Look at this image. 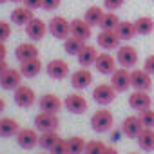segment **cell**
<instances>
[{"label": "cell", "mask_w": 154, "mask_h": 154, "mask_svg": "<svg viewBox=\"0 0 154 154\" xmlns=\"http://www.w3.org/2000/svg\"><path fill=\"white\" fill-rule=\"evenodd\" d=\"M112 125H114V116L109 109L102 107L98 109L93 116H91V127L94 132H107V131H112Z\"/></svg>", "instance_id": "cell-1"}, {"label": "cell", "mask_w": 154, "mask_h": 154, "mask_svg": "<svg viewBox=\"0 0 154 154\" xmlns=\"http://www.w3.org/2000/svg\"><path fill=\"white\" fill-rule=\"evenodd\" d=\"M116 93H118V91H116L111 84H98V85L93 89V100H94L98 105L105 107V105H109V103L114 102Z\"/></svg>", "instance_id": "cell-2"}, {"label": "cell", "mask_w": 154, "mask_h": 154, "mask_svg": "<svg viewBox=\"0 0 154 154\" xmlns=\"http://www.w3.org/2000/svg\"><path fill=\"white\" fill-rule=\"evenodd\" d=\"M49 27V33L54 36V38H60V40H65L67 36H71V22L63 17H53L47 24Z\"/></svg>", "instance_id": "cell-3"}, {"label": "cell", "mask_w": 154, "mask_h": 154, "mask_svg": "<svg viewBox=\"0 0 154 154\" xmlns=\"http://www.w3.org/2000/svg\"><path fill=\"white\" fill-rule=\"evenodd\" d=\"M13 98H15V103H17L18 107H22V109H29V107H33L35 102H36V93L33 91V87L22 84V85H18V87L15 89Z\"/></svg>", "instance_id": "cell-4"}, {"label": "cell", "mask_w": 154, "mask_h": 154, "mask_svg": "<svg viewBox=\"0 0 154 154\" xmlns=\"http://www.w3.org/2000/svg\"><path fill=\"white\" fill-rule=\"evenodd\" d=\"M152 74L145 69H132L131 71V87L134 91H149L152 87Z\"/></svg>", "instance_id": "cell-5"}, {"label": "cell", "mask_w": 154, "mask_h": 154, "mask_svg": "<svg viewBox=\"0 0 154 154\" xmlns=\"http://www.w3.org/2000/svg\"><path fill=\"white\" fill-rule=\"evenodd\" d=\"M116 60L122 67L131 69L138 63V51L132 45H120L116 49Z\"/></svg>", "instance_id": "cell-6"}, {"label": "cell", "mask_w": 154, "mask_h": 154, "mask_svg": "<svg viewBox=\"0 0 154 154\" xmlns=\"http://www.w3.org/2000/svg\"><path fill=\"white\" fill-rule=\"evenodd\" d=\"M96 42H98V45H100L102 49H105V51H114V49H118V47H120L122 38L118 36V33H116V31L102 29V31L98 33V36H96Z\"/></svg>", "instance_id": "cell-7"}, {"label": "cell", "mask_w": 154, "mask_h": 154, "mask_svg": "<svg viewBox=\"0 0 154 154\" xmlns=\"http://www.w3.org/2000/svg\"><path fill=\"white\" fill-rule=\"evenodd\" d=\"M63 107L69 112H72V114H84L87 111V100L80 93H72V94H67L65 96Z\"/></svg>", "instance_id": "cell-8"}, {"label": "cell", "mask_w": 154, "mask_h": 154, "mask_svg": "<svg viewBox=\"0 0 154 154\" xmlns=\"http://www.w3.org/2000/svg\"><path fill=\"white\" fill-rule=\"evenodd\" d=\"M58 125H60V120H58V116L54 112H44L42 111L40 114L35 116V127L40 132H44V131H56Z\"/></svg>", "instance_id": "cell-9"}, {"label": "cell", "mask_w": 154, "mask_h": 154, "mask_svg": "<svg viewBox=\"0 0 154 154\" xmlns=\"http://www.w3.org/2000/svg\"><path fill=\"white\" fill-rule=\"evenodd\" d=\"M111 85H112L118 93H125V91L131 87V71L125 69V67L116 69V71L111 74Z\"/></svg>", "instance_id": "cell-10"}, {"label": "cell", "mask_w": 154, "mask_h": 154, "mask_svg": "<svg viewBox=\"0 0 154 154\" xmlns=\"http://www.w3.org/2000/svg\"><path fill=\"white\" fill-rule=\"evenodd\" d=\"M45 71L53 80H63V78L69 76V63L65 60H62V58H54V60H51L47 63Z\"/></svg>", "instance_id": "cell-11"}, {"label": "cell", "mask_w": 154, "mask_h": 154, "mask_svg": "<svg viewBox=\"0 0 154 154\" xmlns=\"http://www.w3.org/2000/svg\"><path fill=\"white\" fill-rule=\"evenodd\" d=\"M18 85H22V72L20 69H8L2 76H0V87L6 91H15Z\"/></svg>", "instance_id": "cell-12"}, {"label": "cell", "mask_w": 154, "mask_h": 154, "mask_svg": "<svg viewBox=\"0 0 154 154\" xmlns=\"http://www.w3.org/2000/svg\"><path fill=\"white\" fill-rule=\"evenodd\" d=\"M116 63H118L116 56H112L109 53H100L98 58H96V62H94V67H96V71L100 74H112L118 69Z\"/></svg>", "instance_id": "cell-13"}, {"label": "cell", "mask_w": 154, "mask_h": 154, "mask_svg": "<svg viewBox=\"0 0 154 154\" xmlns=\"http://www.w3.org/2000/svg\"><path fill=\"white\" fill-rule=\"evenodd\" d=\"M26 33H27V36L31 38V40H35V42H38V40H42L47 33H49V27H47V24L42 20V18H33L27 26H26Z\"/></svg>", "instance_id": "cell-14"}, {"label": "cell", "mask_w": 154, "mask_h": 154, "mask_svg": "<svg viewBox=\"0 0 154 154\" xmlns=\"http://www.w3.org/2000/svg\"><path fill=\"white\" fill-rule=\"evenodd\" d=\"M91 84H93V72H91L87 67H82V69L74 71V72L71 74V85H72L74 89L82 91V89L89 87Z\"/></svg>", "instance_id": "cell-15"}, {"label": "cell", "mask_w": 154, "mask_h": 154, "mask_svg": "<svg viewBox=\"0 0 154 154\" xmlns=\"http://www.w3.org/2000/svg\"><path fill=\"white\" fill-rule=\"evenodd\" d=\"M145 127H143V123H141V120H140V116H127L123 122H122V131H123V134L127 136V138H138L140 136V132L143 131Z\"/></svg>", "instance_id": "cell-16"}, {"label": "cell", "mask_w": 154, "mask_h": 154, "mask_svg": "<svg viewBox=\"0 0 154 154\" xmlns=\"http://www.w3.org/2000/svg\"><path fill=\"white\" fill-rule=\"evenodd\" d=\"M38 138H40V134H36L35 129H20L18 134H17V143L22 149L29 150V149L38 145Z\"/></svg>", "instance_id": "cell-17"}, {"label": "cell", "mask_w": 154, "mask_h": 154, "mask_svg": "<svg viewBox=\"0 0 154 154\" xmlns=\"http://www.w3.org/2000/svg\"><path fill=\"white\" fill-rule=\"evenodd\" d=\"M150 103H152V100L149 96V91H132V94L129 96L131 109H134L138 112L143 111V109H147V107H150Z\"/></svg>", "instance_id": "cell-18"}, {"label": "cell", "mask_w": 154, "mask_h": 154, "mask_svg": "<svg viewBox=\"0 0 154 154\" xmlns=\"http://www.w3.org/2000/svg\"><path fill=\"white\" fill-rule=\"evenodd\" d=\"M38 105L44 112H58L62 107H63V102L56 96V94H44L40 100H38Z\"/></svg>", "instance_id": "cell-19"}, {"label": "cell", "mask_w": 154, "mask_h": 154, "mask_svg": "<svg viewBox=\"0 0 154 154\" xmlns=\"http://www.w3.org/2000/svg\"><path fill=\"white\" fill-rule=\"evenodd\" d=\"M15 56L18 62H26L31 58H38V47L33 42H24L15 49Z\"/></svg>", "instance_id": "cell-20"}, {"label": "cell", "mask_w": 154, "mask_h": 154, "mask_svg": "<svg viewBox=\"0 0 154 154\" xmlns=\"http://www.w3.org/2000/svg\"><path fill=\"white\" fill-rule=\"evenodd\" d=\"M91 29L93 27L84 18H74V20H71V35L76 36V38H82V40L91 38Z\"/></svg>", "instance_id": "cell-21"}, {"label": "cell", "mask_w": 154, "mask_h": 154, "mask_svg": "<svg viewBox=\"0 0 154 154\" xmlns=\"http://www.w3.org/2000/svg\"><path fill=\"white\" fill-rule=\"evenodd\" d=\"M98 54H100V53L96 51L94 45H87V44H85V47H84L78 54H76V58H78V63H80L82 67H91V65H94Z\"/></svg>", "instance_id": "cell-22"}, {"label": "cell", "mask_w": 154, "mask_h": 154, "mask_svg": "<svg viewBox=\"0 0 154 154\" xmlns=\"http://www.w3.org/2000/svg\"><path fill=\"white\" fill-rule=\"evenodd\" d=\"M42 71V62L40 58H31V60H26V62H20V72L26 78H35L38 76Z\"/></svg>", "instance_id": "cell-23"}, {"label": "cell", "mask_w": 154, "mask_h": 154, "mask_svg": "<svg viewBox=\"0 0 154 154\" xmlns=\"http://www.w3.org/2000/svg\"><path fill=\"white\" fill-rule=\"evenodd\" d=\"M20 131V125L15 118H9V116H4L0 118V136L2 138H11V136H17Z\"/></svg>", "instance_id": "cell-24"}, {"label": "cell", "mask_w": 154, "mask_h": 154, "mask_svg": "<svg viewBox=\"0 0 154 154\" xmlns=\"http://www.w3.org/2000/svg\"><path fill=\"white\" fill-rule=\"evenodd\" d=\"M33 18H35L33 9H29L26 6L24 8H15L13 13H11V22L17 24V26H27Z\"/></svg>", "instance_id": "cell-25"}, {"label": "cell", "mask_w": 154, "mask_h": 154, "mask_svg": "<svg viewBox=\"0 0 154 154\" xmlns=\"http://www.w3.org/2000/svg\"><path fill=\"white\" fill-rule=\"evenodd\" d=\"M136 141H138V145H140L141 150L152 152V150H154V129L145 127V129L140 132V136L136 138Z\"/></svg>", "instance_id": "cell-26"}, {"label": "cell", "mask_w": 154, "mask_h": 154, "mask_svg": "<svg viewBox=\"0 0 154 154\" xmlns=\"http://www.w3.org/2000/svg\"><path fill=\"white\" fill-rule=\"evenodd\" d=\"M85 47V40H82V38H76V36H67L65 40H63V49H65V53L67 54H72V56H76L82 49Z\"/></svg>", "instance_id": "cell-27"}, {"label": "cell", "mask_w": 154, "mask_h": 154, "mask_svg": "<svg viewBox=\"0 0 154 154\" xmlns=\"http://www.w3.org/2000/svg\"><path fill=\"white\" fill-rule=\"evenodd\" d=\"M103 15H105V11H103L100 6H93V8H89V9L85 11L84 20H85L91 27H94V26H100V22H102Z\"/></svg>", "instance_id": "cell-28"}, {"label": "cell", "mask_w": 154, "mask_h": 154, "mask_svg": "<svg viewBox=\"0 0 154 154\" xmlns=\"http://www.w3.org/2000/svg\"><path fill=\"white\" fill-rule=\"evenodd\" d=\"M134 27H136V35H150L154 31V20L150 17H140L136 22H134Z\"/></svg>", "instance_id": "cell-29"}, {"label": "cell", "mask_w": 154, "mask_h": 154, "mask_svg": "<svg viewBox=\"0 0 154 154\" xmlns=\"http://www.w3.org/2000/svg\"><path fill=\"white\" fill-rule=\"evenodd\" d=\"M116 33L122 40H131L136 36V27H134V22H129V20H122L116 27Z\"/></svg>", "instance_id": "cell-30"}, {"label": "cell", "mask_w": 154, "mask_h": 154, "mask_svg": "<svg viewBox=\"0 0 154 154\" xmlns=\"http://www.w3.org/2000/svg\"><path fill=\"white\" fill-rule=\"evenodd\" d=\"M60 140V136H58V132L56 131H44V132H40V138H38V145L44 149V150H49L56 141Z\"/></svg>", "instance_id": "cell-31"}, {"label": "cell", "mask_w": 154, "mask_h": 154, "mask_svg": "<svg viewBox=\"0 0 154 154\" xmlns=\"http://www.w3.org/2000/svg\"><path fill=\"white\" fill-rule=\"evenodd\" d=\"M85 145H87V141L82 136H72V138L67 140L69 154H84L85 152Z\"/></svg>", "instance_id": "cell-32"}, {"label": "cell", "mask_w": 154, "mask_h": 154, "mask_svg": "<svg viewBox=\"0 0 154 154\" xmlns=\"http://www.w3.org/2000/svg\"><path fill=\"white\" fill-rule=\"evenodd\" d=\"M122 20L118 18V15L114 13V11H107L105 15H103V18H102V22H100V27L102 29H111V31H116V27H118V24H120Z\"/></svg>", "instance_id": "cell-33"}, {"label": "cell", "mask_w": 154, "mask_h": 154, "mask_svg": "<svg viewBox=\"0 0 154 154\" xmlns=\"http://www.w3.org/2000/svg\"><path fill=\"white\" fill-rule=\"evenodd\" d=\"M105 147H107V145H105L103 141H100V140H91V141H87L84 154H103Z\"/></svg>", "instance_id": "cell-34"}, {"label": "cell", "mask_w": 154, "mask_h": 154, "mask_svg": "<svg viewBox=\"0 0 154 154\" xmlns=\"http://www.w3.org/2000/svg\"><path fill=\"white\" fill-rule=\"evenodd\" d=\"M138 116H140V120H141L143 127H150V129H154V111H152L150 107H147V109L140 111V112H138Z\"/></svg>", "instance_id": "cell-35"}, {"label": "cell", "mask_w": 154, "mask_h": 154, "mask_svg": "<svg viewBox=\"0 0 154 154\" xmlns=\"http://www.w3.org/2000/svg\"><path fill=\"white\" fill-rule=\"evenodd\" d=\"M51 154H69V147H67V140H58L51 149H49Z\"/></svg>", "instance_id": "cell-36"}, {"label": "cell", "mask_w": 154, "mask_h": 154, "mask_svg": "<svg viewBox=\"0 0 154 154\" xmlns=\"http://www.w3.org/2000/svg\"><path fill=\"white\" fill-rule=\"evenodd\" d=\"M11 36V26L6 20H0V42H6Z\"/></svg>", "instance_id": "cell-37"}, {"label": "cell", "mask_w": 154, "mask_h": 154, "mask_svg": "<svg viewBox=\"0 0 154 154\" xmlns=\"http://www.w3.org/2000/svg\"><path fill=\"white\" fill-rule=\"evenodd\" d=\"M125 0H103V8L109 9V11H116L123 6Z\"/></svg>", "instance_id": "cell-38"}, {"label": "cell", "mask_w": 154, "mask_h": 154, "mask_svg": "<svg viewBox=\"0 0 154 154\" xmlns=\"http://www.w3.org/2000/svg\"><path fill=\"white\" fill-rule=\"evenodd\" d=\"M60 4H62V0H42V9L53 11V9H58Z\"/></svg>", "instance_id": "cell-39"}, {"label": "cell", "mask_w": 154, "mask_h": 154, "mask_svg": "<svg viewBox=\"0 0 154 154\" xmlns=\"http://www.w3.org/2000/svg\"><path fill=\"white\" fill-rule=\"evenodd\" d=\"M143 69H145L149 74H152V76H154V54H150V56H147V58H145Z\"/></svg>", "instance_id": "cell-40"}, {"label": "cell", "mask_w": 154, "mask_h": 154, "mask_svg": "<svg viewBox=\"0 0 154 154\" xmlns=\"http://www.w3.org/2000/svg\"><path fill=\"white\" fill-rule=\"evenodd\" d=\"M24 6L35 11V9H38V8H42V0H24Z\"/></svg>", "instance_id": "cell-41"}, {"label": "cell", "mask_w": 154, "mask_h": 154, "mask_svg": "<svg viewBox=\"0 0 154 154\" xmlns=\"http://www.w3.org/2000/svg\"><path fill=\"white\" fill-rule=\"evenodd\" d=\"M122 136H123V131H122V129H120V131H118V129L111 131V141H114V143H116V141H120V140H122Z\"/></svg>", "instance_id": "cell-42"}, {"label": "cell", "mask_w": 154, "mask_h": 154, "mask_svg": "<svg viewBox=\"0 0 154 154\" xmlns=\"http://www.w3.org/2000/svg\"><path fill=\"white\" fill-rule=\"evenodd\" d=\"M6 54H8V47L4 42H0V60H6Z\"/></svg>", "instance_id": "cell-43"}, {"label": "cell", "mask_w": 154, "mask_h": 154, "mask_svg": "<svg viewBox=\"0 0 154 154\" xmlns=\"http://www.w3.org/2000/svg\"><path fill=\"white\" fill-rule=\"evenodd\" d=\"M8 69H9V65L6 63V60H0V76H2Z\"/></svg>", "instance_id": "cell-44"}, {"label": "cell", "mask_w": 154, "mask_h": 154, "mask_svg": "<svg viewBox=\"0 0 154 154\" xmlns=\"http://www.w3.org/2000/svg\"><path fill=\"white\" fill-rule=\"evenodd\" d=\"M103 154H118V150H116L114 147H105V150H103Z\"/></svg>", "instance_id": "cell-45"}, {"label": "cell", "mask_w": 154, "mask_h": 154, "mask_svg": "<svg viewBox=\"0 0 154 154\" xmlns=\"http://www.w3.org/2000/svg\"><path fill=\"white\" fill-rule=\"evenodd\" d=\"M4 111H6V102H4L2 98H0V114H2Z\"/></svg>", "instance_id": "cell-46"}, {"label": "cell", "mask_w": 154, "mask_h": 154, "mask_svg": "<svg viewBox=\"0 0 154 154\" xmlns=\"http://www.w3.org/2000/svg\"><path fill=\"white\" fill-rule=\"evenodd\" d=\"M11 2H24V0H11Z\"/></svg>", "instance_id": "cell-47"}, {"label": "cell", "mask_w": 154, "mask_h": 154, "mask_svg": "<svg viewBox=\"0 0 154 154\" xmlns=\"http://www.w3.org/2000/svg\"><path fill=\"white\" fill-rule=\"evenodd\" d=\"M8 2V0H0V4H6Z\"/></svg>", "instance_id": "cell-48"}, {"label": "cell", "mask_w": 154, "mask_h": 154, "mask_svg": "<svg viewBox=\"0 0 154 154\" xmlns=\"http://www.w3.org/2000/svg\"><path fill=\"white\" fill-rule=\"evenodd\" d=\"M129 154H140V152H129Z\"/></svg>", "instance_id": "cell-49"}, {"label": "cell", "mask_w": 154, "mask_h": 154, "mask_svg": "<svg viewBox=\"0 0 154 154\" xmlns=\"http://www.w3.org/2000/svg\"><path fill=\"white\" fill-rule=\"evenodd\" d=\"M40 154H47V152H40Z\"/></svg>", "instance_id": "cell-50"}]
</instances>
